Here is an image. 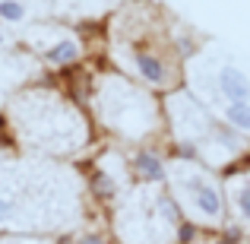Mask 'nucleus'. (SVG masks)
<instances>
[{
  "instance_id": "1",
  "label": "nucleus",
  "mask_w": 250,
  "mask_h": 244,
  "mask_svg": "<svg viewBox=\"0 0 250 244\" xmlns=\"http://www.w3.org/2000/svg\"><path fill=\"white\" fill-rule=\"evenodd\" d=\"M184 187L193 194V203L196 209H200L203 216H209V219H215V216L222 213V200H219V190L212 187L209 181H203L200 175H190L187 181H184Z\"/></svg>"
},
{
  "instance_id": "4",
  "label": "nucleus",
  "mask_w": 250,
  "mask_h": 244,
  "mask_svg": "<svg viewBox=\"0 0 250 244\" xmlns=\"http://www.w3.org/2000/svg\"><path fill=\"white\" fill-rule=\"evenodd\" d=\"M225 121L234 124V127H241V130H250V105L247 102H228Z\"/></svg>"
},
{
  "instance_id": "6",
  "label": "nucleus",
  "mask_w": 250,
  "mask_h": 244,
  "mask_svg": "<svg viewBox=\"0 0 250 244\" xmlns=\"http://www.w3.org/2000/svg\"><path fill=\"white\" fill-rule=\"evenodd\" d=\"M136 171H140L143 177H149V181H159V177L165 175L162 162L155 159V155H149V153H140V155H136Z\"/></svg>"
},
{
  "instance_id": "3",
  "label": "nucleus",
  "mask_w": 250,
  "mask_h": 244,
  "mask_svg": "<svg viewBox=\"0 0 250 244\" xmlns=\"http://www.w3.org/2000/svg\"><path fill=\"white\" fill-rule=\"evenodd\" d=\"M136 70H140L143 80H149V83H162L165 80V67H162V61L152 57V54H140L136 57Z\"/></svg>"
},
{
  "instance_id": "7",
  "label": "nucleus",
  "mask_w": 250,
  "mask_h": 244,
  "mask_svg": "<svg viewBox=\"0 0 250 244\" xmlns=\"http://www.w3.org/2000/svg\"><path fill=\"white\" fill-rule=\"evenodd\" d=\"M22 3L19 0H0V19H10V22H19L22 19Z\"/></svg>"
},
{
  "instance_id": "5",
  "label": "nucleus",
  "mask_w": 250,
  "mask_h": 244,
  "mask_svg": "<svg viewBox=\"0 0 250 244\" xmlns=\"http://www.w3.org/2000/svg\"><path fill=\"white\" fill-rule=\"evenodd\" d=\"M76 54H80V44L67 38V42L54 44V48L48 51V64H70V61H76Z\"/></svg>"
},
{
  "instance_id": "2",
  "label": "nucleus",
  "mask_w": 250,
  "mask_h": 244,
  "mask_svg": "<svg viewBox=\"0 0 250 244\" xmlns=\"http://www.w3.org/2000/svg\"><path fill=\"white\" fill-rule=\"evenodd\" d=\"M219 89L228 102H247L250 98V80L238 67H222L219 73Z\"/></svg>"
},
{
  "instance_id": "10",
  "label": "nucleus",
  "mask_w": 250,
  "mask_h": 244,
  "mask_svg": "<svg viewBox=\"0 0 250 244\" xmlns=\"http://www.w3.org/2000/svg\"><path fill=\"white\" fill-rule=\"evenodd\" d=\"M0 44H3V32H0Z\"/></svg>"
},
{
  "instance_id": "9",
  "label": "nucleus",
  "mask_w": 250,
  "mask_h": 244,
  "mask_svg": "<svg viewBox=\"0 0 250 244\" xmlns=\"http://www.w3.org/2000/svg\"><path fill=\"white\" fill-rule=\"evenodd\" d=\"M80 244H102V241H98V238H83Z\"/></svg>"
},
{
  "instance_id": "8",
  "label": "nucleus",
  "mask_w": 250,
  "mask_h": 244,
  "mask_svg": "<svg viewBox=\"0 0 250 244\" xmlns=\"http://www.w3.org/2000/svg\"><path fill=\"white\" fill-rule=\"evenodd\" d=\"M238 200H241V209H244V216L250 219V187L241 190V197H238Z\"/></svg>"
}]
</instances>
